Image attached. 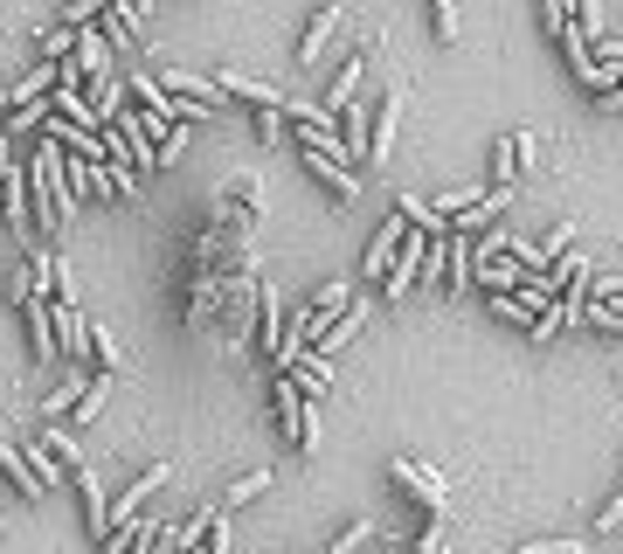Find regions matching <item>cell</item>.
<instances>
[{"label": "cell", "mask_w": 623, "mask_h": 554, "mask_svg": "<svg viewBox=\"0 0 623 554\" xmlns=\"http://www.w3.org/2000/svg\"><path fill=\"white\" fill-rule=\"evenodd\" d=\"M339 22H347V14H339V0H326V8L312 14V22H306V35H298V70H319V63H326V49H333Z\"/></svg>", "instance_id": "8992f818"}, {"label": "cell", "mask_w": 623, "mask_h": 554, "mask_svg": "<svg viewBox=\"0 0 623 554\" xmlns=\"http://www.w3.org/2000/svg\"><path fill=\"white\" fill-rule=\"evenodd\" d=\"M298 167H306V174L319 181V187H326V195L333 201H361V174H347V160H326V152H312V146H298Z\"/></svg>", "instance_id": "5b68a950"}, {"label": "cell", "mask_w": 623, "mask_h": 554, "mask_svg": "<svg viewBox=\"0 0 623 554\" xmlns=\"http://www.w3.org/2000/svg\"><path fill=\"white\" fill-rule=\"evenodd\" d=\"M395 132H402V90H388V98L374 104V139H367V167H382V160H388Z\"/></svg>", "instance_id": "7c38bea8"}, {"label": "cell", "mask_w": 623, "mask_h": 554, "mask_svg": "<svg viewBox=\"0 0 623 554\" xmlns=\"http://www.w3.org/2000/svg\"><path fill=\"white\" fill-rule=\"evenodd\" d=\"M125 8H132V14H139V22H146V8H153V0H125Z\"/></svg>", "instance_id": "74e56055"}, {"label": "cell", "mask_w": 623, "mask_h": 554, "mask_svg": "<svg viewBox=\"0 0 623 554\" xmlns=\"http://www.w3.org/2000/svg\"><path fill=\"white\" fill-rule=\"evenodd\" d=\"M84 389H90V374H84V368H70V374L42 395V416H49V423H63V416L77 409V395H84Z\"/></svg>", "instance_id": "d6986e66"}, {"label": "cell", "mask_w": 623, "mask_h": 554, "mask_svg": "<svg viewBox=\"0 0 623 554\" xmlns=\"http://www.w3.org/2000/svg\"><path fill=\"white\" fill-rule=\"evenodd\" d=\"M575 28H582V35L602 28V0H575Z\"/></svg>", "instance_id": "d6a6232c"}, {"label": "cell", "mask_w": 623, "mask_h": 554, "mask_svg": "<svg viewBox=\"0 0 623 554\" xmlns=\"http://www.w3.org/2000/svg\"><path fill=\"white\" fill-rule=\"evenodd\" d=\"M388 485L402 492V500L423 513V520H450V485H444L429 465H415V457H395V465H388Z\"/></svg>", "instance_id": "7a4b0ae2"}, {"label": "cell", "mask_w": 623, "mask_h": 554, "mask_svg": "<svg viewBox=\"0 0 623 554\" xmlns=\"http://www.w3.org/2000/svg\"><path fill=\"white\" fill-rule=\"evenodd\" d=\"M347 119V160H361L367 167V139H374V104H347L339 111Z\"/></svg>", "instance_id": "ffe728a7"}, {"label": "cell", "mask_w": 623, "mask_h": 554, "mask_svg": "<svg viewBox=\"0 0 623 554\" xmlns=\"http://www.w3.org/2000/svg\"><path fill=\"white\" fill-rule=\"evenodd\" d=\"M409 554H450V520H423V533H415Z\"/></svg>", "instance_id": "4316f807"}, {"label": "cell", "mask_w": 623, "mask_h": 554, "mask_svg": "<svg viewBox=\"0 0 623 554\" xmlns=\"http://www.w3.org/2000/svg\"><path fill=\"white\" fill-rule=\"evenodd\" d=\"M215 520H222V506H195V513H187V520L174 527V547H180V554H195L208 533H215Z\"/></svg>", "instance_id": "44dd1931"}, {"label": "cell", "mask_w": 623, "mask_h": 554, "mask_svg": "<svg viewBox=\"0 0 623 554\" xmlns=\"http://www.w3.org/2000/svg\"><path fill=\"white\" fill-rule=\"evenodd\" d=\"M285 340H291V333H285V305H277L271 284H257V347L277 360V354H285Z\"/></svg>", "instance_id": "30bf717a"}, {"label": "cell", "mask_w": 623, "mask_h": 554, "mask_svg": "<svg viewBox=\"0 0 623 554\" xmlns=\"http://www.w3.org/2000/svg\"><path fill=\"white\" fill-rule=\"evenodd\" d=\"M90 360H98L104 374H119L125 368V340L111 333V327H90Z\"/></svg>", "instance_id": "603a6c76"}, {"label": "cell", "mask_w": 623, "mask_h": 554, "mask_svg": "<svg viewBox=\"0 0 623 554\" xmlns=\"http://www.w3.org/2000/svg\"><path fill=\"white\" fill-rule=\"evenodd\" d=\"M28 195H35V222L42 229H63V222H77V181H70V160H63V146H35V160H28Z\"/></svg>", "instance_id": "6da1fadb"}, {"label": "cell", "mask_w": 623, "mask_h": 554, "mask_svg": "<svg viewBox=\"0 0 623 554\" xmlns=\"http://www.w3.org/2000/svg\"><path fill=\"white\" fill-rule=\"evenodd\" d=\"M77 63H84L90 84H98V76H111V42H104V28H84V35H77Z\"/></svg>", "instance_id": "7402d4cb"}, {"label": "cell", "mask_w": 623, "mask_h": 554, "mask_svg": "<svg viewBox=\"0 0 623 554\" xmlns=\"http://www.w3.org/2000/svg\"><path fill=\"white\" fill-rule=\"evenodd\" d=\"M215 90H222V98H236V104H250V111H271V104H285L271 84H263V76H236V70H222V76H215Z\"/></svg>", "instance_id": "5bb4252c"}, {"label": "cell", "mask_w": 623, "mask_h": 554, "mask_svg": "<svg viewBox=\"0 0 623 554\" xmlns=\"http://www.w3.org/2000/svg\"><path fill=\"white\" fill-rule=\"evenodd\" d=\"M55 347H63V360H70V368H77V360L90 354V319L77 312V305H70V298H55Z\"/></svg>", "instance_id": "9c48e42d"}, {"label": "cell", "mask_w": 623, "mask_h": 554, "mask_svg": "<svg viewBox=\"0 0 623 554\" xmlns=\"http://www.w3.org/2000/svg\"><path fill=\"white\" fill-rule=\"evenodd\" d=\"M513 554H589V547H582L575 533H569V541H561V533H547V541H520Z\"/></svg>", "instance_id": "f546056e"}, {"label": "cell", "mask_w": 623, "mask_h": 554, "mask_svg": "<svg viewBox=\"0 0 623 554\" xmlns=\"http://www.w3.org/2000/svg\"><path fill=\"white\" fill-rule=\"evenodd\" d=\"M367 541H374V520H367V513H353V520L333 533V547H326V554H361Z\"/></svg>", "instance_id": "cb8c5ba5"}, {"label": "cell", "mask_w": 623, "mask_h": 554, "mask_svg": "<svg viewBox=\"0 0 623 554\" xmlns=\"http://www.w3.org/2000/svg\"><path fill=\"white\" fill-rule=\"evenodd\" d=\"M423 263H429V236L409 222V236H402V250H395V263H388V278H382V298L388 305H402L415 284H423Z\"/></svg>", "instance_id": "277c9868"}, {"label": "cell", "mask_w": 623, "mask_h": 554, "mask_svg": "<svg viewBox=\"0 0 623 554\" xmlns=\"http://www.w3.org/2000/svg\"><path fill=\"white\" fill-rule=\"evenodd\" d=\"M104 389H111V381H90V389L77 395V409H70V423H90V416H104Z\"/></svg>", "instance_id": "f1b7e54d"}, {"label": "cell", "mask_w": 623, "mask_h": 554, "mask_svg": "<svg viewBox=\"0 0 623 554\" xmlns=\"http://www.w3.org/2000/svg\"><path fill=\"white\" fill-rule=\"evenodd\" d=\"M263 492H271V471L257 465V471H242V479L229 485V506H250V500H263Z\"/></svg>", "instance_id": "484cf974"}, {"label": "cell", "mask_w": 623, "mask_h": 554, "mask_svg": "<svg viewBox=\"0 0 623 554\" xmlns=\"http://www.w3.org/2000/svg\"><path fill=\"white\" fill-rule=\"evenodd\" d=\"M374 49H382V35H367L361 56H347V70H339V76H333V90H326V111H347V104H353V90H361V76H367V56H374Z\"/></svg>", "instance_id": "4fadbf2b"}, {"label": "cell", "mask_w": 623, "mask_h": 554, "mask_svg": "<svg viewBox=\"0 0 623 554\" xmlns=\"http://www.w3.org/2000/svg\"><path fill=\"white\" fill-rule=\"evenodd\" d=\"M180 152H187V125H174V132L160 139V167H180Z\"/></svg>", "instance_id": "1f68e13d"}, {"label": "cell", "mask_w": 623, "mask_h": 554, "mask_svg": "<svg viewBox=\"0 0 623 554\" xmlns=\"http://www.w3.org/2000/svg\"><path fill=\"white\" fill-rule=\"evenodd\" d=\"M49 312H55V298H28V305H22V327H28V354H35V360H63Z\"/></svg>", "instance_id": "ba28073f"}, {"label": "cell", "mask_w": 623, "mask_h": 554, "mask_svg": "<svg viewBox=\"0 0 623 554\" xmlns=\"http://www.w3.org/2000/svg\"><path fill=\"white\" fill-rule=\"evenodd\" d=\"M42 444H49L55 457H63V465H70V471H84V444H77V436H70L63 423H49V430H42Z\"/></svg>", "instance_id": "d4e9b609"}, {"label": "cell", "mask_w": 623, "mask_h": 554, "mask_svg": "<svg viewBox=\"0 0 623 554\" xmlns=\"http://www.w3.org/2000/svg\"><path fill=\"white\" fill-rule=\"evenodd\" d=\"M429 28L437 42H458V0H429Z\"/></svg>", "instance_id": "83f0119b"}, {"label": "cell", "mask_w": 623, "mask_h": 554, "mask_svg": "<svg viewBox=\"0 0 623 554\" xmlns=\"http://www.w3.org/2000/svg\"><path fill=\"white\" fill-rule=\"evenodd\" d=\"M8 174H14V132L0 125V187H8Z\"/></svg>", "instance_id": "836d02e7"}, {"label": "cell", "mask_w": 623, "mask_h": 554, "mask_svg": "<svg viewBox=\"0 0 623 554\" xmlns=\"http://www.w3.org/2000/svg\"><path fill=\"white\" fill-rule=\"evenodd\" d=\"M77 500H84V527H90V541H111V492H104V479H98V471H77Z\"/></svg>", "instance_id": "52a82bcc"}, {"label": "cell", "mask_w": 623, "mask_h": 554, "mask_svg": "<svg viewBox=\"0 0 623 554\" xmlns=\"http://www.w3.org/2000/svg\"><path fill=\"white\" fill-rule=\"evenodd\" d=\"M139 554H174V527H160V533H153V541H146Z\"/></svg>", "instance_id": "d590c367"}, {"label": "cell", "mask_w": 623, "mask_h": 554, "mask_svg": "<svg viewBox=\"0 0 623 554\" xmlns=\"http://www.w3.org/2000/svg\"><path fill=\"white\" fill-rule=\"evenodd\" d=\"M596 111H623V84H616V90H602V98H596Z\"/></svg>", "instance_id": "8d00e7d4"}, {"label": "cell", "mask_w": 623, "mask_h": 554, "mask_svg": "<svg viewBox=\"0 0 623 554\" xmlns=\"http://www.w3.org/2000/svg\"><path fill=\"white\" fill-rule=\"evenodd\" d=\"M596 527H602V533H610V527H623V492H616V500L596 513Z\"/></svg>", "instance_id": "e575fe53"}, {"label": "cell", "mask_w": 623, "mask_h": 554, "mask_svg": "<svg viewBox=\"0 0 623 554\" xmlns=\"http://www.w3.org/2000/svg\"><path fill=\"white\" fill-rule=\"evenodd\" d=\"M361 327H367V298H353V305H347V312H339V319H333V327H326V333H319V340H312V354H326V360H333V354H347V340H353V333H361Z\"/></svg>", "instance_id": "9a60e30c"}, {"label": "cell", "mask_w": 623, "mask_h": 554, "mask_svg": "<svg viewBox=\"0 0 623 554\" xmlns=\"http://www.w3.org/2000/svg\"><path fill=\"white\" fill-rule=\"evenodd\" d=\"M257 271L250 278H229V284H222V305H215V327L222 333H229V354H242V347H250V333H257Z\"/></svg>", "instance_id": "3957f363"}, {"label": "cell", "mask_w": 623, "mask_h": 554, "mask_svg": "<svg viewBox=\"0 0 623 554\" xmlns=\"http://www.w3.org/2000/svg\"><path fill=\"white\" fill-rule=\"evenodd\" d=\"M104 42H111V56H146V28H139V14L125 8V0H111L104 8Z\"/></svg>", "instance_id": "8fae6325"}, {"label": "cell", "mask_w": 623, "mask_h": 554, "mask_svg": "<svg viewBox=\"0 0 623 554\" xmlns=\"http://www.w3.org/2000/svg\"><path fill=\"white\" fill-rule=\"evenodd\" d=\"M485 305H493V319L513 327V333H534V319H540V305L520 298V292H485Z\"/></svg>", "instance_id": "ac0fdd59"}, {"label": "cell", "mask_w": 623, "mask_h": 554, "mask_svg": "<svg viewBox=\"0 0 623 554\" xmlns=\"http://www.w3.org/2000/svg\"><path fill=\"white\" fill-rule=\"evenodd\" d=\"M257 139H263V146H285V104L257 111Z\"/></svg>", "instance_id": "4dcf8cb0"}, {"label": "cell", "mask_w": 623, "mask_h": 554, "mask_svg": "<svg viewBox=\"0 0 623 554\" xmlns=\"http://www.w3.org/2000/svg\"><path fill=\"white\" fill-rule=\"evenodd\" d=\"M0 500H8V471H0Z\"/></svg>", "instance_id": "f35d334b"}, {"label": "cell", "mask_w": 623, "mask_h": 554, "mask_svg": "<svg viewBox=\"0 0 623 554\" xmlns=\"http://www.w3.org/2000/svg\"><path fill=\"white\" fill-rule=\"evenodd\" d=\"M402 236H409V222H402V208L382 222V236L367 243V278H388V263H395V250H402Z\"/></svg>", "instance_id": "e0dca14e"}, {"label": "cell", "mask_w": 623, "mask_h": 554, "mask_svg": "<svg viewBox=\"0 0 623 554\" xmlns=\"http://www.w3.org/2000/svg\"><path fill=\"white\" fill-rule=\"evenodd\" d=\"M0 520H8V506H0Z\"/></svg>", "instance_id": "ab89813d"}, {"label": "cell", "mask_w": 623, "mask_h": 554, "mask_svg": "<svg viewBox=\"0 0 623 554\" xmlns=\"http://www.w3.org/2000/svg\"><path fill=\"white\" fill-rule=\"evenodd\" d=\"M0 471H8V479H14V492H22V500H42V471H35L28 465V444H0Z\"/></svg>", "instance_id": "2e32d148"}]
</instances>
